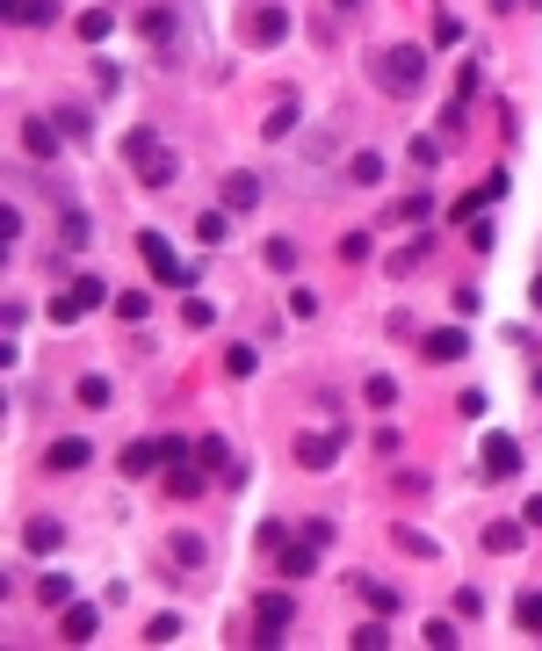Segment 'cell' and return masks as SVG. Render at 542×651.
<instances>
[{
	"instance_id": "obj_39",
	"label": "cell",
	"mask_w": 542,
	"mask_h": 651,
	"mask_svg": "<svg viewBox=\"0 0 542 651\" xmlns=\"http://www.w3.org/2000/svg\"><path fill=\"white\" fill-rule=\"evenodd\" d=\"M391 536H398V551H412V558H434V536H420V529H405V521H398Z\"/></svg>"
},
{
	"instance_id": "obj_8",
	"label": "cell",
	"mask_w": 542,
	"mask_h": 651,
	"mask_svg": "<svg viewBox=\"0 0 542 651\" xmlns=\"http://www.w3.org/2000/svg\"><path fill=\"white\" fill-rule=\"evenodd\" d=\"M420 355L427 362H463L470 355V333L463 326H434V333H420Z\"/></svg>"
},
{
	"instance_id": "obj_49",
	"label": "cell",
	"mask_w": 542,
	"mask_h": 651,
	"mask_svg": "<svg viewBox=\"0 0 542 651\" xmlns=\"http://www.w3.org/2000/svg\"><path fill=\"white\" fill-rule=\"evenodd\" d=\"M340 261H369V232H348L340 239Z\"/></svg>"
},
{
	"instance_id": "obj_42",
	"label": "cell",
	"mask_w": 542,
	"mask_h": 651,
	"mask_svg": "<svg viewBox=\"0 0 542 651\" xmlns=\"http://www.w3.org/2000/svg\"><path fill=\"white\" fill-rule=\"evenodd\" d=\"M434 44H442V51H449V44H463V22H455L449 7H442V15H434Z\"/></svg>"
},
{
	"instance_id": "obj_44",
	"label": "cell",
	"mask_w": 542,
	"mask_h": 651,
	"mask_svg": "<svg viewBox=\"0 0 542 651\" xmlns=\"http://www.w3.org/2000/svg\"><path fill=\"white\" fill-rule=\"evenodd\" d=\"M427 645H434V651H455V623H449V615H434V623H427Z\"/></svg>"
},
{
	"instance_id": "obj_5",
	"label": "cell",
	"mask_w": 542,
	"mask_h": 651,
	"mask_svg": "<svg viewBox=\"0 0 542 651\" xmlns=\"http://www.w3.org/2000/svg\"><path fill=\"white\" fill-rule=\"evenodd\" d=\"M289 623H297L289 593H261V608H254V645H275V637H282Z\"/></svg>"
},
{
	"instance_id": "obj_30",
	"label": "cell",
	"mask_w": 542,
	"mask_h": 651,
	"mask_svg": "<svg viewBox=\"0 0 542 651\" xmlns=\"http://www.w3.org/2000/svg\"><path fill=\"white\" fill-rule=\"evenodd\" d=\"M427 247H434V239H427V232H420V239H412V247H398V254H391V276H412V268H420V261H427Z\"/></svg>"
},
{
	"instance_id": "obj_25",
	"label": "cell",
	"mask_w": 542,
	"mask_h": 651,
	"mask_svg": "<svg viewBox=\"0 0 542 651\" xmlns=\"http://www.w3.org/2000/svg\"><path fill=\"white\" fill-rule=\"evenodd\" d=\"M348 182L376 188V182H383V152H355V160H348Z\"/></svg>"
},
{
	"instance_id": "obj_4",
	"label": "cell",
	"mask_w": 542,
	"mask_h": 651,
	"mask_svg": "<svg viewBox=\"0 0 542 651\" xmlns=\"http://www.w3.org/2000/svg\"><path fill=\"white\" fill-rule=\"evenodd\" d=\"M138 254H145V268L167 282V289H195V268L181 261V254L167 247V239H160V232H145V239H138Z\"/></svg>"
},
{
	"instance_id": "obj_50",
	"label": "cell",
	"mask_w": 542,
	"mask_h": 651,
	"mask_svg": "<svg viewBox=\"0 0 542 651\" xmlns=\"http://www.w3.org/2000/svg\"><path fill=\"white\" fill-rule=\"evenodd\" d=\"M521 521H528V529H542V499H528V507H521Z\"/></svg>"
},
{
	"instance_id": "obj_34",
	"label": "cell",
	"mask_w": 542,
	"mask_h": 651,
	"mask_svg": "<svg viewBox=\"0 0 542 651\" xmlns=\"http://www.w3.org/2000/svg\"><path fill=\"white\" fill-rule=\"evenodd\" d=\"M73 398H80V405H88V413H101V405H109V398H116V391H109V376H80V391H73Z\"/></svg>"
},
{
	"instance_id": "obj_20",
	"label": "cell",
	"mask_w": 542,
	"mask_h": 651,
	"mask_svg": "<svg viewBox=\"0 0 542 651\" xmlns=\"http://www.w3.org/2000/svg\"><path fill=\"white\" fill-rule=\"evenodd\" d=\"M152 152H160V131H152V123H138V131H123V160H130V167H145Z\"/></svg>"
},
{
	"instance_id": "obj_37",
	"label": "cell",
	"mask_w": 542,
	"mask_h": 651,
	"mask_svg": "<svg viewBox=\"0 0 542 651\" xmlns=\"http://www.w3.org/2000/svg\"><path fill=\"white\" fill-rule=\"evenodd\" d=\"M261 131H268V138H289V131H297V101H275V109H268V123H261Z\"/></svg>"
},
{
	"instance_id": "obj_13",
	"label": "cell",
	"mask_w": 542,
	"mask_h": 651,
	"mask_svg": "<svg viewBox=\"0 0 542 651\" xmlns=\"http://www.w3.org/2000/svg\"><path fill=\"white\" fill-rule=\"evenodd\" d=\"M58 138H66V131H58V123H44V116H29V123H22V145H29V160H44V167H51Z\"/></svg>"
},
{
	"instance_id": "obj_17",
	"label": "cell",
	"mask_w": 542,
	"mask_h": 651,
	"mask_svg": "<svg viewBox=\"0 0 542 651\" xmlns=\"http://www.w3.org/2000/svg\"><path fill=\"white\" fill-rule=\"evenodd\" d=\"M22 543H29L36 558H44V551H58V543H66V529H58V514H36V521L22 529Z\"/></svg>"
},
{
	"instance_id": "obj_29",
	"label": "cell",
	"mask_w": 542,
	"mask_h": 651,
	"mask_svg": "<svg viewBox=\"0 0 542 651\" xmlns=\"http://www.w3.org/2000/svg\"><path fill=\"white\" fill-rule=\"evenodd\" d=\"M51 123H58V131H66V138H73V145H88V109H73V101H66V109H51Z\"/></svg>"
},
{
	"instance_id": "obj_36",
	"label": "cell",
	"mask_w": 542,
	"mask_h": 651,
	"mask_svg": "<svg viewBox=\"0 0 542 651\" xmlns=\"http://www.w3.org/2000/svg\"><path fill=\"white\" fill-rule=\"evenodd\" d=\"M348 645H355V651H383V645H391V623H383V615H376V623H361Z\"/></svg>"
},
{
	"instance_id": "obj_27",
	"label": "cell",
	"mask_w": 542,
	"mask_h": 651,
	"mask_svg": "<svg viewBox=\"0 0 542 651\" xmlns=\"http://www.w3.org/2000/svg\"><path fill=\"white\" fill-rule=\"evenodd\" d=\"M485 551H492V558L521 551V521H492V529H485Z\"/></svg>"
},
{
	"instance_id": "obj_12",
	"label": "cell",
	"mask_w": 542,
	"mask_h": 651,
	"mask_svg": "<svg viewBox=\"0 0 542 651\" xmlns=\"http://www.w3.org/2000/svg\"><path fill=\"white\" fill-rule=\"evenodd\" d=\"M499 195H506V174H485V182H477V188H470V195H463V203L449 210V225H463V217H477V210H485V203H499Z\"/></svg>"
},
{
	"instance_id": "obj_35",
	"label": "cell",
	"mask_w": 542,
	"mask_h": 651,
	"mask_svg": "<svg viewBox=\"0 0 542 651\" xmlns=\"http://www.w3.org/2000/svg\"><path fill=\"white\" fill-rule=\"evenodd\" d=\"M167 492H174V499H195V492H203V470L174 464V470H167Z\"/></svg>"
},
{
	"instance_id": "obj_48",
	"label": "cell",
	"mask_w": 542,
	"mask_h": 651,
	"mask_svg": "<svg viewBox=\"0 0 542 651\" xmlns=\"http://www.w3.org/2000/svg\"><path fill=\"white\" fill-rule=\"evenodd\" d=\"M268 268H282V276L297 268V247H289V239H268Z\"/></svg>"
},
{
	"instance_id": "obj_28",
	"label": "cell",
	"mask_w": 542,
	"mask_h": 651,
	"mask_svg": "<svg viewBox=\"0 0 542 651\" xmlns=\"http://www.w3.org/2000/svg\"><path fill=\"white\" fill-rule=\"evenodd\" d=\"M36 601H44V608H66V601H73V579H66V572H44V579H36Z\"/></svg>"
},
{
	"instance_id": "obj_19",
	"label": "cell",
	"mask_w": 542,
	"mask_h": 651,
	"mask_svg": "<svg viewBox=\"0 0 542 651\" xmlns=\"http://www.w3.org/2000/svg\"><path fill=\"white\" fill-rule=\"evenodd\" d=\"M261 203V174H224V210H254Z\"/></svg>"
},
{
	"instance_id": "obj_53",
	"label": "cell",
	"mask_w": 542,
	"mask_h": 651,
	"mask_svg": "<svg viewBox=\"0 0 542 651\" xmlns=\"http://www.w3.org/2000/svg\"><path fill=\"white\" fill-rule=\"evenodd\" d=\"M528 7H542V0H528Z\"/></svg>"
},
{
	"instance_id": "obj_16",
	"label": "cell",
	"mask_w": 542,
	"mask_h": 651,
	"mask_svg": "<svg viewBox=\"0 0 542 651\" xmlns=\"http://www.w3.org/2000/svg\"><path fill=\"white\" fill-rule=\"evenodd\" d=\"M318 572V543L304 536V543H282V579H311Z\"/></svg>"
},
{
	"instance_id": "obj_43",
	"label": "cell",
	"mask_w": 542,
	"mask_h": 651,
	"mask_svg": "<svg viewBox=\"0 0 542 651\" xmlns=\"http://www.w3.org/2000/svg\"><path fill=\"white\" fill-rule=\"evenodd\" d=\"M514 615H521V630H536V637H542V593H521Z\"/></svg>"
},
{
	"instance_id": "obj_40",
	"label": "cell",
	"mask_w": 542,
	"mask_h": 651,
	"mask_svg": "<svg viewBox=\"0 0 542 651\" xmlns=\"http://www.w3.org/2000/svg\"><path fill=\"white\" fill-rule=\"evenodd\" d=\"M181 637V615H152V623H145V645H174Z\"/></svg>"
},
{
	"instance_id": "obj_47",
	"label": "cell",
	"mask_w": 542,
	"mask_h": 651,
	"mask_svg": "<svg viewBox=\"0 0 542 651\" xmlns=\"http://www.w3.org/2000/svg\"><path fill=\"white\" fill-rule=\"evenodd\" d=\"M195 457H203V464H210V470H217V464H232V449H224L217 435H203V442H195Z\"/></svg>"
},
{
	"instance_id": "obj_15",
	"label": "cell",
	"mask_w": 542,
	"mask_h": 651,
	"mask_svg": "<svg viewBox=\"0 0 542 651\" xmlns=\"http://www.w3.org/2000/svg\"><path fill=\"white\" fill-rule=\"evenodd\" d=\"M160 464H167V449H160V442H130V449H123V478H152Z\"/></svg>"
},
{
	"instance_id": "obj_1",
	"label": "cell",
	"mask_w": 542,
	"mask_h": 651,
	"mask_svg": "<svg viewBox=\"0 0 542 651\" xmlns=\"http://www.w3.org/2000/svg\"><path fill=\"white\" fill-rule=\"evenodd\" d=\"M369 73H376L383 94H420L427 88V51H420V44H383V51L369 58Z\"/></svg>"
},
{
	"instance_id": "obj_38",
	"label": "cell",
	"mask_w": 542,
	"mask_h": 651,
	"mask_svg": "<svg viewBox=\"0 0 542 651\" xmlns=\"http://www.w3.org/2000/svg\"><path fill=\"white\" fill-rule=\"evenodd\" d=\"M210 319H217V304H210V297H188V304H181V326H195V333H203Z\"/></svg>"
},
{
	"instance_id": "obj_7",
	"label": "cell",
	"mask_w": 542,
	"mask_h": 651,
	"mask_svg": "<svg viewBox=\"0 0 542 651\" xmlns=\"http://www.w3.org/2000/svg\"><path fill=\"white\" fill-rule=\"evenodd\" d=\"M289 457H297L304 470H333V464H340V427H333V435H297Z\"/></svg>"
},
{
	"instance_id": "obj_2",
	"label": "cell",
	"mask_w": 542,
	"mask_h": 651,
	"mask_svg": "<svg viewBox=\"0 0 542 651\" xmlns=\"http://www.w3.org/2000/svg\"><path fill=\"white\" fill-rule=\"evenodd\" d=\"M138 29H145V44L160 51V66H181V58H188V44H181V7H174V0H152V7L138 15Z\"/></svg>"
},
{
	"instance_id": "obj_10",
	"label": "cell",
	"mask_w": 542,
	"mask_h": 651,
	"mask_svg": "<svg viewBox=\"0 0 542 651\" xmlns=\"http://www.w3.org/2000/svg\"><path fill=\"white\" fill-rule=\"evenodd\" d=\"M88 464H94V449L80 442V435H66V442L44 449V470H58V478H66V470H88Z\"/></svg>"
},
{
	"instance_id": "obj_21",
	"label": "cell",
	"mask_w": 542,
	"mask_h": 651,
	"mask_svg": "<svg viewBox=\"0 0 542 651\" xmlns=\"http://www.w3.org/2000/svg\"><path fill=\"white\" fill-rule=\"evenodd\" d=\"M174 564H188V572H203V564H210V543H203L195 529H174Z\"/></svg>"
},
{
	"instance_id": "obj_51",
	"label": "cell",
	"mask_w": 542,
	"mask_h": 651,
	"mask_svg": "<svg viewBox=\"0 0 542 651\" xmlns=\"http://www.w3.org/2000/svg\"><path fill=\"white\" fill-rule=\"evenodd\" d=\"M333 7H340V15H355V7H369V0H333Z\"/></svg>"
},
{
	"instance_id": "obj_3",
	"label": "cell",
	"mask_w": 542,
	"mask_h": 651,
	"mask_svg": "<svg viewBox=\"0 0 542 651\" xmlns=\"http://www.w3.org/2000/svg\"><path fill=\"white\" fill-rule=\"evenodd\" d=\"M94 304H109V282H101V276H80L73 289H58V297L44 304V319H51V326H73V319H88Z\"/></svg>"
},
{
	"instance_id": "obj_11",
	"label": "cell",
	"mask_w": 542,
	"mask_h": 651,
	"mask_svg": "<svg viewBox=\"0 0 542 651\" xmlns=\"http://www.w3.org/2000/svg\"><path fill=\"white\" fill-rule=\"evenodd\" d=\"M246 37H254V44H282V37H289V15H282V0L246 15Z\"/></svg>"
},
{
	"instance_id": "obj_33",
	"label": "cell",
	"mask_w": 542,
	"mask_h": 651,
	"mask_svg": "<svg viewBox=\"0 0 542 651\" xmlns=\"http://www.w3.org/2000/svg\"><path fill=\"white\" fill-rule=\"evenodd\" d=\"M109 29H116L109 7H88V15H80V37H88V44H109Z\"/></svg>"
},
{
	"instance_id": "obj_41",
	"label": "cell",
	"mask_w": 542,
	"mask_h": 651,
	"mask_svg": "<svg viewBox=\"0 0 542 651\" xmlns=\"http://www.w3.org/2000/svg\"><path fill=\"white\" fill-rule=\"evenodd\" d=\"M254 370H261L254 348H224V376H254Z\"/></svg>"
},
{
	"instance_id": "obj_23",
	"label": "cell",
	"mask_w": 542,
	"mask_h": 651,
	"mask_svg": "<svg viewBox=\"0 0 542 651\" xmlns=\"http://www.w3.org/2000/svg\"><path fill=\"white\" fill-rule=\"evenodd\" d=\"M355 593L376 608V615H398V586H383V579H355Z\"/></svg>"
},
{
	"instance_id": "obj_46",
	"label": "cell",
	"mask_w": 542,
	"mask_h": 651,
	"mask_svg": "<svg viewBox=\"0 0 542 651\" xmlns=\"http://www.w3.org/2000/svg\"><path fill=\"white\" fill-rule=\"evenodd\" d=\"M15 239H22V203H7V210H0V247H15Z\"/></svg>"
},
{
	"instance_id": "obj_6",
	"label": "cell",
	"mask_w": 542,
	"mask_h": 651,
	"mask_svg": "<svg viewBox=\"0 0 542 651\" xmlns=\"http://www.w3.org/2000/svg\"><path fill=\"white\" fill-rule=\"evenodd\" d=\"M94 630H101V608L94 601H66L58 608V637L66 645H94Z\"/></svg>"
},
{
	"instance_id": "obj_31",
	"label": "cell",
	"mask_w": 542,
	"mask_h": 651,
	"mask_svg": "<svg viewBox=\"0 0 542 651\" xmlns=\"http://www.w3.org/2000/svg\"><path fill=\"white\" fill-rule=\"evenodd\" d=\"M116 319H130V326L152 319V289H123V297H116Z\"/></svg>"
},
{
	"instance_id": "obj_18",
	"label": "cell",
	"mask_w": 542,
	"mask_h": 651,
	"mask_svg": "<svg viewBox=\"0 0 542 651\" xmlns=\"http://www.w3.org/2000/svg\"><path fill=\"white\" fill-rule=\"evenodd\" d=\"M88 239H94L88 210H73V203H66V217H58V247H66V254H80V247H88Z\"/></svg>"
},
{
	"instance_id": "obj_22",
	"label": "cell",
	"mask_w": 542,
	"mask_h": 651,
	"mask_svg": "<svg viewBox=\"0 0 542 651\" xmlns=\"http://www.w3.org/2000/svg\"><path fill=\"white\" fill-rule=\"evenodd\" d=\"M195 239H203V247H224V239H232V210H203V217H195Z\"/></svg>"
},
{
	"instance_id": "obj_26",
	"label": "cell",
	"mask_w": 542,
	"mask_h": 651,
	"mask_svg": "<svg viewBox=\"0 0 542 651\" xmlns=\"http://www.w3.org/2000/svg\"><path fill=\"white\" fill-rule=\"evenodd\" d=\"M434 217V195H405V203H391V225H427Z\"/></svg>"
},
{
	"instance_id": "obj_52",
	"label": "cell",
	"mask_w": 542,
	"mask_h": 651,
	"mask_svg": "<svg viewBox=\"0 0 542 651\" xmlns=\"http://www.w3.org/2000/svg\"><path fill=\"white\" fill-rule=\"evenodd\" d=\"M492 7H499V15H506V7H528V0H492Z\"/></svg>"
},
{
	"instance_id": "obj_24",
	"label": "cell",
	"mask_w": 542,
	"mask_h": 651,
	"mask_svg": "<svg viewBox=\"0 0 542 651\" xmlns=\"http://www.w3.org/2000/svg\"><path fill=\"white\" fill-rule=\"evenodd\" d=\"M174 167H181V160L167 152V145H160V152H152V160L138 167V182H145V188H167V182H174Z\"/></svg>"
},
{
	"instance_id": "obj_14",
	"label": "cell",
	"mask_w": 542,
	"mask_h": 651,
	"mask_svg": "<svg viewBox=\"0 0 542 651\" xmlns=\"http://www.w3.org/2000/svg\"><path fill=\"white\" fill-rule=\"evenodd\" d=\"M7 22L15 29H51L58 22V0H7Z\"/></svg>"
},
{
	"instance_id": "obj_45",
	"label": "cell",
	"mask_w": 542,
	"mask_h": 651,
	"mask_svg": "<svg viewBox=\"0 0 542 651\" xmlns=\"http://www.w3.org/2000/svg\"><path fill=\"white\" fill-rule=\"evenodd\" d=\"M412 167H442V138H412Z\"/></svg>"
},
{
	"instance_id": "obj_9",
	"label": "cell",
	"mask_w": 542,
	"mask_h": 651,
	"mask_svg": "<svg viewBox=\"0 0 542 651\" xmlns=\"http://www.w3.org/2000/svg\"><path fill=\"white\" fill-rule=\"evenodd\" d=\"M485 478H514V470H521V442H514V435H485Z\"/></svg>"
},
{
	"instance_id": "obj_32",
	"label": "cell",
	"mask_w": 542,
	"mask_h": 651,
	"mask_svg": "<svg viewBox=\"0 0 542 651\" xmlns=\"http://www.w3.org/2000/svg\"><path fill=\"white\" fill-rule=\"evenodd\" d=\"M361 398H369V405H383V413H391V405H398V376H369V383H361Z\"/></svg>"
}]
</instances>
